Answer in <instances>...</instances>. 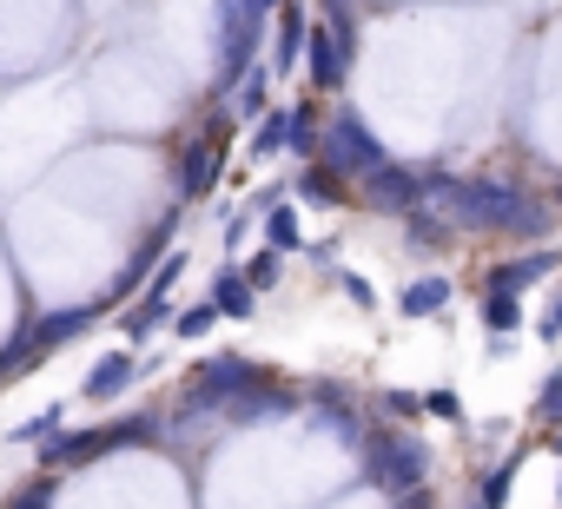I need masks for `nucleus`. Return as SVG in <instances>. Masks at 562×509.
Returning <instances> with one entry per match:
<instances>
[{
    "instance_id": "nucleus-1",
    "label": "nucleus",
    "mask_w": 562,
    "mask_h": 509,
    "mask_svg": "<svg viewBox=\"0 0 562 509\" xmlns=\"http://www.w3.org/2000/svg\"><path fill=\"white\" fill-rule=\"evenodd\" d=\"M437 225L450 231H503V238H549L555 231V205L503 185V179H463V172H424V199H417Z\"/></svg>"
},
{
    "instance_id": "nucleus-2",
    "label": "nucleus",
    "mask_w": 562,
    "mask_h": 509,
    "mask_svg": "<svg viewBox=\"0 0 562 509\" xmlns=\"http://www.w3.org/2000/svg\"><path fill=\"white\" fill-rule=\"evenodd\" d=\"M265 27H271V14H258L251 0H218V8H212V47H218L212 100H232L238 80L265 60Z\"/></svg>"
},
{
    "instance_id": "nucleus-3",
    "label": "nucleus",
    "mask_w": 562,
    "mask_h": 509,
    "mask_svg": "<svg viewBox=\"0 0 562 509\" xmlns=\"http://www.w3.org/2000/svg\"><path fill=\"white\" fill-rule=\"evenodd\" d=\"M312 159H318L325 172H338L345 185H358V179H364V172H378L391 152L378 146V133L364 126V113H358V106H338V113L325 120V133H318V152H312Z\"/></svg>"
},
{
    "instance_id": "nucleus-4",
    "label": "nucleus",
    "mask_w": 562,
    "mask_h": 509,
    "mask_svg": "<svg viewBox=\"0 0 562 509\" xmlns=\"http://www.w3.org/2000/svg\"><path fill=\"white\" fill-rule=\"evenodd\" d=\"M364 443V476L384 489V496H411L424 489L430 476V443L411 437V430H378V437H358Z\"/></svg>"
},
{
    "instance_id": "nucleus-5",
    "label": "nucleus",
    "mask_w": 562,
    "mask_h": 509,
    "mask_svg": "<svg viewBox=\"0 0 562 509\" xmlns=\"http://www.w3.org/2000/svg\"><path fill=\"white\" fill-rule=\"evenodd\" d=\"M258 377H265V371H258L251 358H238V351H218V358L192 364V377H186V410H192V417H205V410H225V404H232V397H245Z\"/></svg>"
},
{
    "instance_id": "nucleus-6",
    "label": "nucleus",
    "mask_w": 562,
    "mask_h": 509,
    "mask_svg": "<svg viewBox=\"0 0 562 509\" xmlns=\"http://www.w3.org/2000/svg\"><path fill=\"white\" fill-rule=\"evenodd\" d=\"M225 133H232V120L218 113V126H205V133L179 152V192H186V199H205V192L225 179Z\"/></svg>"
},
{
    "instance_id": "nucleus-7",
    "label": "nucleus",
    "mask_w": 562,
    "mask_h": 509,
    "mask_svg": "<svg viewBox=\"0 0 562 509\" xmlns=\"http://www.w3.org/2000/svg\"><path fill=\"white\" fill-rule=\"evenodd\" d=\"M305 80H312V93L325 100V93H345V80H351V54H345V41L325 27V21H312V34H305Z\"/></svg>"
},
{
    "instance_id": "nucleus-8",
    "label": "nucleus",
    "mask_w": 562,
    "mask_h": 509,
    "mask_svg": "<svg viewBox=\"0 0 562 509\" xmlns=\"http://www.w3.org/2000/svg\"><path fill=\"white\" fill-rule=\"evenodd\" d=\"M358 199H364L371 212H397V218H404V212L424 199V172H417V166L384 159L378 172H364V179H358Z\"/></svg>"
},
{
    "instance_id": "nucleus-9",
    "label": "nucleus",
    "mask_w": 562,
    "mask_h": 509,
    "mask_svg": "<svg viewBox=\"0 0 562 509\" xmlns=\"http://www.w3.org/2000/svg\"><path fill=\"white\" fill-rule=\"evenodd\" d=\"M549 272H562V251H555V245H536V251H522V259H503V265H490L483 292H509V298H522V292H536Z\"/></svg>"
},
{
    "instance_id": "nucleus-10",
    "label": "nucleus",
    "mask_w": 562,
    "mask_h": 509,
    "mask_svg": "<svg viewBox=\"0 0 562 509\" xmlns=\"http://www.w3.org/2000/svg\"><path fill=\"white\" fill-rule=\"evenodd\" d=\"M93 325H100V305H60V312H41L27 325V344H34V358H47L60 344H80Z\"/></svg>"
},
{
    "instance_id": "nucleus-11",
    "label": "nucleus",
    "mask_w": 562,
    "mask_h": 509,
    "mask_svg": "<svg viewBox=\"0 0 562 509\" xmlns=\"http://www.w3.org/2000/svg\"><path fill=\"white\" fill-rule=\"evenodd\" d=\"M278 47H271V80H285V73H299V60H305V34H312V8H299V0H278Z\"/></svg>"
},
{
    "instance_id": "nucleus-12",
    "label": "nucleus",
    "mask_w": 562,
    "mask_h": 509,
    "mask_svg": "<svg viewBox=\"0 0 562 509\" xmlns=\"http://www.w3.org/2000/svg\"><path fill=\"white\" fill-rule=\"evenodd\" d=\"M133 377H139V358H133V351H106V358L87 371L80 397H87V404H113V397H126V391H133Z\"/></svg>"
},
{
    "instance_id": "nucleus-13",
    "label": "nucleus",
    "mask_w": 562,
    "mask_h": 509,
    "mask_svg": "<svg viewBox=\"0 0 562 509\" xmlns=\"http://www.w3.org/2000/svg\"><path fill=\"white\" fill-rule=\"evenodd\" d=\"M450 298H457V285H450L443 272H424V279H404L397 312H404V318H437V312H450Z\"/></svg>"
},
{
    "instance_id": "nucleus-14",
    "label": "nucleus",
    "mask_w": 562,
    "mask_h": 509,
    "mask_svg": "<svg viewBox=\"0 0 562 509\" xmlns=\"http://www.w3.org/2000/svg\"><path fill=\"white\" fill-rule=\"evenodd\" d=\"M159 325H172V292H159V285H139V305H126V344H146Z\"/></svg>"
},
{
    "instance_id": "nucleus-15",
    "label": "nucleus",
    "mask_w": 562,
    "mask_h": 509,
    "mask_svg": "<svg viewBox=\"0 0 562 509\" xmlns=\"http://www.w3.org/2000/svg\"><path fill=\"white\" fill-rule=\"evenodd\" d=\"M285 139H292V106L258 113V120H251V139H245V159H251V166H271L278 152H285Z\"/></svg>"
},
{
    "instance_id": "nucleus-16",
    "label": "nucleus",
    "mask_w": 562,
    "mask_h": 509,
    "mask_svg": "<svg viewBox=\"0 0 562 509\" xmlns=\"http://www.w3.org/2000/svg\"><path fill=\"white\" fill-rule=\"evenodd\" d=\"M212 305H218V318H251V305H258V292L245 285V265H218V279H212V292H205Z\"/></svg>"
},
{
    "instance_id": "nucleus-17",
    "label": "nucleus",
    "mask_w": 562,
    "mask_h": 509,
    "mask_svg": "<svg viewBox=\"0 0 562 509\" xmlns=\"http://www.w3.org/2000/svg\"><path fill=\"white\" fill-rule=\"evenodd\" d=\"M258 218H265V245H271V251H305V225H299V205H292V199L265 205Z\"/></svg>"
},
{
    "instance_id": "nucleus-18",
    "label": "nucleus",
    "mask_w": 562,
    "mask_h": 509,
    "mask_svg": "<svg viewBox=\"0 0 562 509\" xmlns=\"http://www.w3.org/2000/svg\"><path fill=\"white\" fill-rule=\"evenodd\" d=\"M292 192H299L305 205H345V199H351V185H345L338 172H325L318 159H312V166H305V172L292 179Z\"/></svg>"
},
{
    "instance_id": "nucleus-19",
    "label": "nucleus",
    "mask_w": 562,
    "mask_h": 509,
    "mask_svg": "<svg viewBox=\"0 0 562 509\" xmlns=\"http://www.w3.org/2000/svg\"><path fill=\"white\" fill-rule=\"evenodd\" d=\"M476 325H483V331H522V298L483 292V298H476Z\"/></svg>"
},
{
    "instance_id": "nucleus-20",
    "label": "nucleus",
    "mask_w": 562,
    "mask_h": 509,
    "mask_svg": "<svg viewBox=\"0 0 562 509\" xmlns=\"http://www.w3.org/2000/svg\"><path fill=\"white\" fill-rule=\"evenodd\" d=\"M212 325H218V305H212V298H199V305H186V312H172V338H186V344H199V338H212Z\"/></svg>"
},
{
    "instance_id": "nucleus-21",
    "label": "nucleus",
    "mask_w": 562,
    "mask_h": 509,
    "mask_svg": "<svg viewBox=\"0 0 562 509\" xmlns=\"http://www.w3.org/2000/svg\"><path fill=\"white\" fill-rule=\"evenodd\" d=\"M54 430H67V404H47V410H34L27 423H14V430H8V443H47Z\"/></svg>"
},
{
    "instance_id": "nucleus-22",
    "label": "nucleus",
    "mask_w": 562,
    "mask_h": 509,
    "mask_svg": "<svg viewBox=\"0 0 562 509\" xmlns=\"http://www.w3.org/2000/svg\"><path fill=\"white\" fill-rule=\"evenodd\" d=\"M278 279H285V251H251V259H245V285L251 292H278Z\"/></svg>"
},
{
    "instance_id": "nucleus-23",
    "label": "nucleus",
    "mask_w": 562,
    "mask_h": 509,
    "mask_svg": "<svg viewBox=\"0 0 562 509\" xmlns=\"http://www.w3.org/2000/svg\"><path fill=\"white\" fill-rule=\"evenodd\" d=\"M285 152H299V159H312V152H318V100L292 106V139H285Z\"/></svg>"
},
{
    "instance_id": "nucleus-24",
    "label": "nucleus",
    "mask_w": 562,
    "mask_h": 509,
    "mask_svg": "<svg viewBox=\"0 0 562 509\" xmlns=\"http://www.w3.org/2000/svg\"><path fill=\"white\" fill-rule=\"evenodd\" d=\"M318 21L345 41V54H358V8L351 0H318Z\"/></svg>"
},
{
    "instance_id": "nucleus-25",
    "label": "nucleus",
    "mask_w": 562,
    "mask_h": 509,
    "mask_svg": "<svg viewBox=\"0 0 562 509\" xmlns=\"http://www.w3.org/2000/svg\"><path fill=\"white\" fill-rule=\"evenodd\" d=\"M516 470H522V463H516V456H503V463L483 476V496H476V509H503V502H509V483H516Z\"/></svg>"
},
{
    "instance_id": "nucleus-26",
    "label": "nucleus",
    "mask_w": 562,
    "mask_h": 509,
    "mask_svg": "<svg viewBox=\"0 0 562 509\" xmlns=\"http://www.w3.org/2000/svg\"><path fill=\"white\" fill-rule=\"evenodd\" d=\"M331 279H338V292H345L358 312H378V285H371L364 272H345V265H331Z\"/></svg>"
},
{
    "instance_id": "nucleus-27",
    "label": "nucleus",
    "mask_w": 562,
    "mask_h": 509,
    "mask_svg": "<svg viewBox=\"0 0 562 509\" xmlns=\"http://www.w3.org/2000/svg\"><path fill=\"white\" fill-rule=\"evenodd\" d=\"M536 417H542V423H562V371H542V384H536Z\"/></svg>"
},
{
    "instance_id": "nucleus-28",
    "label": "nucleus",
    "mask_w": 562,
    "mask_h": 509,
    "mask_svg": "<svg viewBox=\"0 0 562 509\" xmlns=\"http://www.w3.org/2000/svg\"><path fill=\"white\" fill-rule=\"evenodd\" d=\"M424 410H430V417H443V423H457V417H463V397H457V391H430V397H424Z\"/></svg>"
},
{
    "instance_id": "nucleus-29",
    "label": "nucleus",
    "mask_w": 562,
    "mask_h": 509,
    "mask_svg": "<svg viewBox=\"0 0 562 509\" xmlns=\"http://www.w3.org/2000/svg\"><path fill=\"white\" fill-rule=\"evenodd\" d=\"M251 225H258V218H251V212H232V218H225V225H218V238H225V251H238V245H245V231H251Z\"/></svg>"
},
{
    "instance_id": "nucleus-30",
    "label": "nucleus",
    "mask_w": 562,
    "mask_h": 509,
    "mask_svg": "<svg viewBox=\"0 0 562 509\" xmlns=\"http://www.w3.org/2000/svg\"><path fill=\"white\" fill-rule=\"evenodd\" d=\"M384 410H391V417H417L424 397H411V391H384Z\"/></svg>"
},
{
    "instance_id": "nucleus-31",
    "label": "nucleus",
    "mask_w": 562,
    "mask_h": 509,
    "mask_svg": "<svg viewBox=\"0 0 562 509\" xmlns=\"http://www.w3.org/2000/svg\"><path fill=\"white\" fill-rule=\"evenodd\" d=\"M536 338H542V344H562V298H555V305L542 312V325H536Z\"/></svg>"
},
{
    "instance_id": "nucleus-32",
    "label": "nucleus",
    "mask_w": 562,
    "mask_h": 509,
    "mask_svg": "<svg viewBox=\"0 0 562 509\" xmlns=\"http://www.w3.org/2000/svg\"><path fill=\"white\" fill-rule=\"evenodd\" d=\"M305 251H312V265H318V272H325V265H338V238H325V245H305Z\"/></svg>"
},
{
    "instance_id": "nucleus-33",
    "label": "nucleus",
    "mask_w": 562,
    "mask_h": 509,
    "mask_svg": "<svg viewBox=\"0 0 562 509\" xmlns=\"http://www.w3.org/2000/svg\"><path fill=\"white\" fill-rule=\"evenodd\" d=\"M397 502H404V509H430V502H424V489H411V496H397Z\"/></svg>"
},
{
    "instance_id": "nucleus-34",
    "label": "nucleus",
    "mask_w": 562,
    "mask_h": 509,
    "mask_svg": "<svg viewBox=\"0 0 562 509\" xmlns=\"http://www.w3.org/2000/svg\"><path fill=\"white\" fill-rule=\"evenodd\" d=\"M549 450H555V456H562V423H555V437H549Z\"/></svg>"
},
{
    "instance_id": "nucleus-35",
    "label": "nucleus",
    "mask_w": 562,
    "mask_h": 509,
    "mask_svg": "<svg viewBox=\"0 0 562 509\" xmlns=\"http://www.w3.org/2000/svg\"><path fill=\"white\" fill-rule=\"evenodd\" d=\"M555 205H562V185H555Z\"/></svg>"
},
{
    "instance_id": "nucleus-36",
    "label": "nucleus",
    "mask_w": 562,
    "mask_h": 509,
    "mask_svg": "<svg viewBox=\"0 0 562 509\" xmlns=\"http://www.w3.org/2000/svg\"><path fill=\"white\" fill-rule=\"evenodd\" d=\"M555 496H562V483H555Z\"/></svg>"
},
{
    "instance_id": "nucleus-37",
    "label": "nucleus",
    "mask_w": 562,
    "mask_h": 509,
    "mask_svg": "<svg viewBox=\"0 0 562 509\" xmlns=\"http://www.w3.org/2000/svg\"><path fill=\"white\" fill-rule=\"evenodd\" d=\"M470 509H476V502H470Z\"/></svg>"
}]
</instances>
